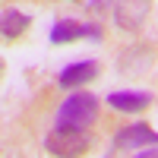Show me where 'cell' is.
<instances>
[{
	"instance_id": "7a4b0ae2",
	"label": "cell",
	"mask_w": 158,
	"mask_h": 158,
	"mask_svg": "<svg viewBox=\"0 0 158 158\" xmlns=\"http://www.w3.org/2000/svg\"><path fill=\"white\" fill-rule=\"evenodd\" d=\"M146 146H158V133L146 123L123 127L120 133L111 139V152H142Z\"/></svg>"
},
{
	"instance_id": "6da1fadb",
	"label": "cell",
	"mask_w": 158,
	"mask_h": 158,
	"mask_svg": "<svg viewBox=\"0 0 158 158\" xmlns=\"http://www.w3.org/2000/svg\"><path fill=\"white\" fill-rule=\"evenodd\" d=\"M95 117H98V98L89 95V92H76V95H70L67 101L60 104V111H57V127L85 130Z\"/></svg>"
},
{
	"instance_id": "52a82bcc",
	"label": "cell",
	"mask_w": 158,
	"mask_h": 158,
	"mask_svg": "<svg viewBox=\"0 0 158 158\" xmlns=\"http://www.w3.org/2000/svg\"><path fill=\"white\" fill-rule=\"evenodd\" d=\"M152 95L149 92H111L108 95V104L114 111H123V114H136L142 108H149Z\"/></svg>"
},
{
	"instance_id": "ba28073f",
	"label": "cell",
	"mask_w": 158,
	"mask_h": 158,
	"mask_svg": "<svg viewBox=\"0 0 158 158\" xmlns=\"http://www.w3.org/2000/svg\"><path fill=\"white\" fill-rule=\"evenodd\" d=\"M25 25H29V16L19 10H3V35L6 38H16Z\"/></svg>"
},
{
	"instance_id": "3957f363",
	"label": "cell",
	"mask_w": 158,
	"mask_h": 158,
	"mask_svg": "<svg viewBox=\"0 0 158 158\" xmlns=\"http://www.w3.org/2000/svg\"><path fill=\"white\" fill-rule=\"evenodd\" d=\"M85 146H89L85 130H76V127H57L48 136V152L54 155H79L85 152Z\"/></svg>"
},
{
	"instance_id": "5b68a950",
	"label": "cell",
	"mask_w": 158,
	"mask_h": 158,
	"mask_svg": "<svg viewBox=\"0 0 158 158\" xmlns=\"http://www.w3.org/2000/svg\"><path fill=\"white\" fill-rule=\"evenodd\" d=\"M76 38H101V29L98 25H79L73 19H60L54 29H51V41L54 44H67V41H76Z\"/></svg>"
},
{
	"instance_id": "9c48e42d",
	"label": "cell",
	"mask_w": 158,
	"mask_h": 158,
	"mask_svg": "<svg viewBox=\"0 0 158 158\" xmlns=\"http://www.w3.org/2000/svg\"><path fill=\"white\" fill-rule=\"evenodd\" d=\"M111 3H117V0H89V6L95 10V13H104V10H114Z\"/></svg>"
},
{
	"instance_id": "8992f818",
	"label": "cell",
	"mask_w": 158,
	"mask_h": 158,
	"mask_svg": "<svg viewBox=\"0 0 158 158\" xmlns=\"http://www.w3.org/2000/svg\"><path fill=\"white\" fill-rule=\"evenodd\" d=\"M95 76H98V63L95 60H76L60 73V85L63 89H76V85H82V82H89Z\"/></svg>"
},
{
	"instance_id": "30bf717a",
	"label": "cell",
	"mask_w": 158,
	"mask_h": 158,
	"mask_svg": "<svg viewBox=\"0 0 158 158\" xmlns=\"http://www.w3.org/2000/svg\"><path fill=\"white\" fill-rule=\"evenodd\" d=\"M139 158H158V146H152V149H142V152H139Z\"/></svg>"
},
{
	"instance_id": "277c9868",
	"label": "cell",
	"mask_w": 158,
	"mask_h": 158,
	"mask_svg": "<svg viewBox=\"0 0 158 158\" xmlns=\"http://www.w3.org/2000/svg\"><path fill=\"white\" fill-rule=\"evenodd\" d=\"M149 10H152V0H117V6H114V19H117V25H120V29L136 32L139 25L146 22Z\"/></svg>"
}]
</instances>
